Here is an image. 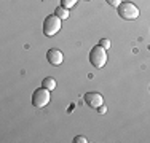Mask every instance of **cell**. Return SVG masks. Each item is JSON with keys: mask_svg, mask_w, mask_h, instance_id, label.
I'll use <instances>...</instances> for the list:
<instances>
[{"mask_svg": "<svg viewBox=\"0 0 150 143\" xmlns=\"http://www.w3.org/2000/svg\"><path fill=\"white\" fill-rule=\"evenodd\" d=\"M90 62L96 69H102L107 64V49L102 48L101 45H96L90 51Z\"/></svg>", "mask_w": 150, "mask_h": 143, "instance_id": "6da1fadb", "label": "cell"}, {"mask_svg": "<svg viewBox=\"0 0 150 143\" xmlns=\"http://www.w3.org/2000/svg\"><path fill=\"white\" fill-rule=\"evenodd\" d=\"M61 18H58L56 14H50V16L45 18L43 21V34L46 37H53V35H56L58 32L61 30Z\"/></svg>", "mask_w": 150, "mask_h": 143, "instance_id": "7a4b0ae2", "label": "cell"}, {"mask_svg": "<svg viewBox=\"0 0 150 143\" xmlns=\"http://www.w3.org/2000/svg\"><path fill=\"white\" fill-rule=\"evenodd\" d=\"M118 16L121 19L134 21L139 18V8L131 2H121L120 6H118Z\"/></svg>", "mask_w": 150, "mask_h": 143, "instance_id": "3957f363", "label": "cell"}, {"mask_svg": "<svg viewBox=\"0 0 150 143\" xmlns=\"http://www.w3.org/2000/svg\"><path fill=\"white\" fill-rule=\"evenodd\" d=\"M50 92L51 91L45 89L43 86H42L40 89H35V92L32 94V105H34L35 108H43V107H46L50 103V100H51Z\"/></svg>", "mask_w": 150, "mask_h": 143, "instance_id": "277c9868", "label": "cell"}, {"mask_svg": "<svg viewBox=\"0 0 150 143\" xmlns=\"http://www.w3.org/2000/svg\"><path fill=\"white\" fill-rule=\"evenodd\" d=\"M85 103L91 108L98 110L101 105H104V97L99 92H88V94H85Z\"/></svg>", "mask_w": 150, "mask_h": 143, "instance_id": "5b68a950", "label": "cell"}, {"mask_svg": "<svg viewBox=\"0 0 150 143\" xmlns=\"http://www.w3.org/2000/svg\"><path fill=\"white\" fill-rule=\"evenodd\" d=\"M46 59H48V62L51 64V65L58 67V65L62 64L64 56H62V53H61L58 48H51V49H48V53H46Z\"/></svg>", "mask_w": 150, "mask_h": 143, "instance_id": "8992f818", "label": "cell"}, {"mask_svg": "<svg viewBox=\"0 0 150 143\" xmlns=\"http://www.w3.org/2000/svg\"><path fill=\"white\" fill-rule=\"evenodd\" d=\"M54 14H56L58 18H61V19H67V18L70 16L69 8H66V6H62V5H59L58 8L54 10Z\"/></svg>", "mask_w": 150, "mask_h": 143, "instance_id": "52a82bcc", "label": "cell"}, {"mask_svg": "<svg viewBox=\"0 0 150 143\" xmlns=\"http://www.w3.org/2000/svg\"><path fill=\"white\" fill-rule=\"evenodd\" d=\"M42 86H43L45 89H48V91H54L56 89V80L51 78V76H48V78H45V80L42 81Z\"/></svg>", "mask_w": 150, "mask_h": 143, "instance_id": "ba28073f", "label": "cell"}, {"mask_svg": "<svg viewBox=\"0 0 150 143\" xmlns=\"http://www.w3.org/2000/svg\"><path fill=\"white\" fill-rule=\"evenodd\" d=\"M78 0H61V5L66 6V8H74L75 5H77Z\"/></svg>", "mask_w": 150, "mask_h": 143, "instance_id": "9c48e42d", "label": "cell"}, {"mask_svg": "<svg viewBox=\"0 0 150 143\" xmlns=\"http://www.w3.org/2000/svg\"><path fill=\"white\" fill-rule=\"evenodd\" d=\"M99 45H101L102 48L109 49L110 46H112V43H110V40H109V38H102V40H101V43H99Z\"/></svg>", "mask_w": 150, "mask_h": 143, "instance_id": "30bf717a", "label": "cell"}, {"mask_svg": "<svg viewBox=\"0 0 150 143\" xmlns=\"http://www.w3.org/2000/svg\"><path fill=\"white\" fill-rule=\"evenodd\" d=\"M74 142L75 143H88V138L83 137V135H77V137L74 138Z\"/></svg>", "mask_w": 150, "mask_h": 143, "instance_id": "8fae6325", "label": "cell"}, {"mask_svg": "<svg viewBox=\"0 0 150 143\" xmlns=\"http://www.w3.org/2000/svg\"><path fill=\"white\" fill-rule=\"evenodd\" d=\"M105 2L109 3L110 6H115V8H118L120 3H121V0H105Z\"/></svg>", "mask_w": 150, "mask_h": 143, "instance_id": "7c38bea8", "label": "cell"}, {"mask_svg": "<svg viewBox=\"0 0 150 143\" xmlns=\"http://www.w3.org/2000/svg\"><path fill=\"white\" fill-rule=\"evenodd\" d=\"M98 111H99V114H105V113H107V107H105V105H101V107L98 108Z\"/></svg>", "mask_w": 150, "mask_h": 143, "instance_id": "4fadbf2b", "label": "cell"}]
</instances>
